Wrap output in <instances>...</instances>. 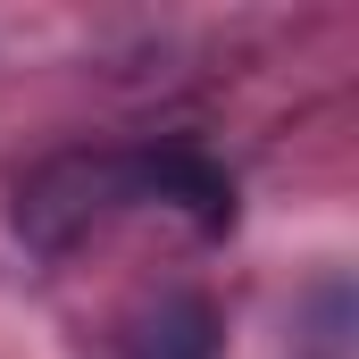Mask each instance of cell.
Returning <instances> with one entry per match:
<instances>
[{"label": "cell", "instance_id": "1", "mask_svg": "<svg viewBox=\"0 0 359 359\" xmlns=\"http://www.w3.org/2000/svg\"><path fill=\"white\" fill-rule=\"evenodd\" d=\"M126 176H134V192H159V201H176V209L201 226V234H226V226H234V184L217 176L201 151H159V159H134Z\"/></svg>", "mask_w": 359, "mask_h": 359}, {"label": "cell", "instance_id": "2", "mask_svg": "<svg viewBox=\"0 0 359 359\" xmlns=\"http://www.w3.org/2000/svg\"><path fill=\"white\" fill-rule=\"evenodd\" d=\"M134 359H217V318H209V301H168L142 334H134Z\"/></svg>", "mask_w": 359, "mask_h": 359}]
</instances>
